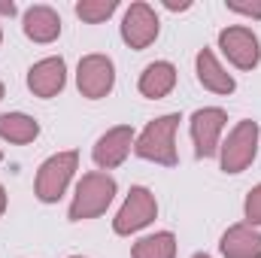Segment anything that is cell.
Returning <instances> with one entry per match:
<instances>
[{
	"label": "cell",
	"instance_id": "obj_5",
	"mask_svg": "<svg viewBox=\"0 0 261 258\" xmlns=\"http://www.w3.org/2000/svg\"><path fill=\"white\" fill-rule=\"evenodd\" d=\"M155 213H158L155 194L143 186H134L119 210V216H116V222H113V228H116V234H134V231L146 228L155 219Z\"/></svg>",
	"mask_w": 261,
	"mask_h": 258
},
{
	"label": "cell",
	"instance_id": "obj_12",
	"mask_svg": "<svg viewBox=\"0 0 261 258\" xmlns=\"http://www.w3.org/2000/svg\"><path fill=\"white\" fill-rule=\"evenodd\" d=\"M225 258H261V234L252 225H234L222 237Z\"/></svg>",
	"mask_w": 261,
	"mask_h": 258
},
{
	"label": "cell",
	"instance_id": "obj_18",
	"mask_svg": "<svg viewBox=\"0 0 261 258\" xmlns=\"http://www.w3.org/2000/svg\"><path fill=\"white\" fill-rule=\"evenodd\" d=\"M116 0H79L76 3V15L88 24H97V21H107L113 12H116Z\"/></svg>",
	"mask_w": 261,
	"mask_h": 258
},
{
	"label": "cell",
	"instance_id": "obj_3",
	"mask_svg": "<svg viewBox=\"0 0 261 258\" xmlns=\"http://www.w3.org/2000/svg\"><path fill=\"white\" fill-rule=\"evenodd\" d=\"M255 149H258V122L246 119L237 122L234 131L228 134V140L222 143V170L225 173H240L255 161Z\"/></svg>",
	"mask_w": 261,
	"mask_h": 258
},
{
	"label": "cell",
	"instance_id": "obj_10",
	"mask_svg": "<svg viewBox=\"0 0 261 258\" xmlns=\"http://www.w3.org/2000/svg\"><path fill=\"white\" fill-rule=\"evenodd\" d=\"M130 146H134V128L130 125H119V128H110L94 146V164L97 167H119L125 158H128Z\"/></svg>",
	"mask_w": 261,
	"mask_h": 258
},
{
	"label": "cell",
	"instance_id": "obj_19",
	"mask_svg": "<svg viewBox=\"0 0 261 258\" xmlns=\"http://www.w3.org/2000/svg\"><path fill=\"white\" fill-rule=\"evenodd\" d=\"M246 219L249 225H261V186L246 194Z\"/></svg>",
	"mask_w": 261,
	"mask_h": 258
},
{
	"label": "cell",
	"instance_id": "obj_15",
	"mask_svg": "<svg viewBox=\"0 0 261 258\" xmlns=\"http://www.w3.org/2000/svg\"><path fill=\"white\" fill-rule=\"evenodd\" d=\"M197 79L203 88L216 91V94H231L237 88V82L231 79V73H225L222 64L216 61V55L210 49H200L197 52Z\"/></svg>",
	"mask_w": 261,
	"mask_h": 258
},
{
	"label": "cell",
	"instance_id": "obj_23",
	"mask_svg": "<svg viewBox=\"0 0 261 258\" xmlns=\"http://www.w3.org/2000/svg\"><path fill=\"white\" fill-rule=\"evenodd\" d=\"M3 210H6V192H3V186H0V216H3Z\"/></svg>",
	"mask_w": 261,
	"mask_h": 258
},
{
	"label": "cell",
	"instance_id": "obj_2",
	"mask_svg": "<svg viewBox=\"0 0 261 258\" xmlns=\"http://www.w3.org/2000/svg\"><path fill=\"white\" fill-rule=\"evenodd\" d=\"M176 128H179V116H176V113L149 122L146 131L137 137L134 152H137L140 158H146V161H155V164L173 167V164H176V143H173Z\"/></svg>",
	"mask_w": 261,
	"mask_h": 258
},
{
	"label": "cell",
	"instance_id": "obj_4",
	"mask_svg": "<svg viewBox=\"0 0 261 258\" xmlns=\"http://www.w3.org/2000/svg\"><path fill=\"white\" fill-rule=\"evenodd\" d=\"M76 164H79V152H58V155H52L43 167H40V173H37V197L43 200V203H55L61 194H64L67 183H70V176H73V170H76Z\"/></svg>",
	"mask_w": 261,
	"mask_h": 258
},
{
	"label": "cell",
	"instance_id": "obj_25",
	"mask_svg": "<svg viewBox=\"0 0 261 258\" xmlns=\"http://www.w3.org/2000/svg\"><path fill=\"white\" fill-rule=\"evenodd\" d=\"M0 97H3V82H0Z\"/></svg>",
	"mask_w": 261,
	"mask_h": 258
},
{
	"label": "cell",
	"instance_id": "obj_17",
	"mask_svg": "<svg viewBox=\"0 0 261 258\" xmlns=\"http://www.w3.org/2000/svg\"><path fill=\"white\" fill-rule=\"evenodd\" d=\"M134 258H176V237L170 231H161V234H152V237H143L134 243Z\"/></svg>",
	"mask_w": 261,
	"mask_h": 258
},
{
	"label": "cell",
	"instance_id": "obj_27",
	"mask_svg": "<svg viewBox=\"0 0 261 258\" xmlns=\"http://www.w3.org/2000/svg\"><path fill=\"white\" fill-rule=\"evenodd\" d=\"M73 258H82V255H73Z\"/></svg>",
	"mask_w": 261,
	"mask_h": 258
},
{
	"label": "cell",
	"instance_id": "obj_26",
	"mask_svg": "<svg viewBox=\"0 0 261 258\" xmlns=\"http://www.w3.org/2000/svg\"><path fill=\"white\" fill-rule=\"evenodd\" d=\"M0 40H3V31H0Z\"/></svg>",
	"mask_w": 261,
	"mask_h": 258
},
{
	"label": "cell",
	"instance_id": "obj_16",
	"mask_svg": "<svg viewBox=\"0 0 261 258\" xmlns=\"http://www.w3.org/2000/svg\"><path fill=\"white\" fill-rule=\"evenodd\" d=\"M40 134L37 119L24 113H0V137L9 143H34Z\"/></svg>",
	"mask_w": 261,
	"mask_h": 258
},
{
	"label": "cell",
	"instance_id": "obj_24",
	"mask_svg": "<svg viewBox=\"0 0 261 258\" xmlns=\"http://www.w3.org/2000/svg\"><path fill=\"white\" fill-rule=\"evenodd\" d=\"M195 258H210V255H203V252H197V255Z\"/></svg>",
	"mask_w": 261,
	"mask_h": 258
},
{
	"label": "cell",
	"instance_id": "obj_28",
	"mask_svg": "<svg viewBox=\"0 0 261 258\" xmlns=\"http://www.w3.org/2000/svg\"><path fill=\"white\" fill-rule=\"evenodd\" d=\"M0 161H3V155H0Z\"/></svg>",
	"mask_w": 261,
	"mask_h": 258
},
{
	"label": "cell",
	"instance_id": "obj_14",
	"mask_svg": "<svg viewBox=\"0 0 261 258\" xmlns=\"http://www.w3.org/2000/svg\"><path fill=\"white\" fill-rule=\"evenodd\" d=\"M173 85H176V67L170 61H155V64L146 67L143 76H140V94L152 97V100L167 97L173 91Z\"/></svg>",
	"mask_w": 261,
	"mask_h": 258
},
{
	"label": "cell",
	"instance_id": "obj_6",
	"mask_svg": "<svg viewBox=\"0 0 261 258\" xmlns=\"http://www.w3.org/2000/svg\"><path fill=\"white\" fill-rule=\"evenodd\" d=\"M113 82H116V70H113V61L107 55H85L79 61V70H76V85L82 91V97H107L113 91Z\"/></svg>",
	"mask_w": 261,
	"mask_h": 258
},
{
	"label": "cell",
	"instance_id": "obj_11",
	"mask_svg": "<svg viewBox=\"0 0 261 258\" xmlns=\"http://www.w3.org/2000/svg\"><path fill=\"white\" fill-rule=\"evenodd\" d=\"M67 82L64 58H43L28 70V88L37 97H55Z\"/></svg>",
	"mask_w": 261,
	"mask_h": 258
},
{
	"label": "cell",
	"instance_id": "obj_7",
	"mask_svg": "<svg viewBox=\"0 0 261 258\" xmlns=\"http://www.w3.org/2000/svg\"><path fill=\"white\" fill-rule=\"evenodd\" d=\"M219 46L228 55V61L234 67H240V70H252L261 58L258 37L249 28H225L219 34Z\"/></svg>",
	"mask_w": 261,
	"mask_h": 258
},
{
	"label": "cell",
	"instance_id": "obj_8",
	"mask_svg": "<svg viewBox=\"0 0 261 258\" xmlns=\"http://www.w3.org/2000/svg\"><path fill=\"white\" fill-rule=\"evenodd\" d=\"M158 37V15L149 3H130L122 21V40L130 49H146Z\"/></svg>",
	"mask_w": 261,
	"mask_h": 258
},
{
	"label": "cell",
	"instance_id": "obj_21",
	"mask_svg": "<svg viewBox=\"0 0 261 258\" xmlns=\"http://www.w3.org/2000/svg\"><path fill=\"white\" fill-rule=\"evenodd\" d=\"M167 9H189V3H176V0H164Z\"/></svg>",
	"mask_w": 261,
	"mask_h": 258
},
{
	"label": "cell",
	"instance_id": "obj_1",
	"mask_svg": "<svg viewBox=\"0 0 261 258\" xmlns=\"http://www.w3.org/2000/svg\"><path fill=\"white\" fill-rule=\"evenodd\" d=\"M116 197V179L110 173H85L76 186L73 194V203H70V219L73 222H82V219H94L100 213H107V207L113 203Z\"/></svg>",
	"mask_w": 261,
	"mask_h": 258
},
{
	"label": "cell",
	"instance_id": "obj_22",
	"mask_svg": "<svg viewBox=\"0 0 261 258\" xmlns=\"http://www.w3.org/2000/svg\"><path fill=\"white\" fill-rule=\"evenodd\" d=\"M0 12H3V15H12V12H15V6H12V3H0Z\"/></svg>",
	"mask_w": 261,
	"mask_h": 258
},
{
	"label": "cell",
	"instance_id": "obj_9",
	"mask_svg": "<svg viewBox=\"0 0 261 258\" xmlns=\"http://www.w3.org/2000/svg\"><path fill=\"white\" fill-rule=\"evenodd\" d=\"M225 122H228V116H225V110H219V107L197 110L195 116H192V140H195L197 158L216 155V149H219V134L225 128Z\"/></svg>",
	"mask_w": 261,
	"mask_h": 258
},
{
	"label": "cell",
	"instance_id": "obj_13",
	"mask_svg": "<svg viewBox=\"0 0 261 258\" xmlns=\"http://www.w3.org/2000/svg\"><path fill=\"white\" fill-rule=\"evenodd\" d=\"M24 34L34 40V43H52L58 34H61V18L52 6H31L24 12Z\"/></svg>",
	"mask_w": 261,
	"mask_h": 258
},
{
	"label": "cell",
	"instance_id": "obj_20",
	"mask_svg": "<svg viewBox=\"0 0 261 258\" xmlns=\"http://www.w3.org/2000/svg\"><path fill=\"white\" fill-rule=\"evenodd\" d=\"M228 9H231V12L252 15V18H261V0H255V3H237V0H228Z\"/></svg>",
	"mask_w": 261,
	"mask_h": 258
}]
</instances>
